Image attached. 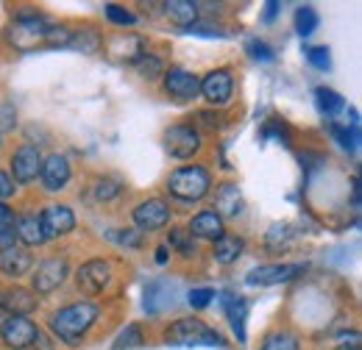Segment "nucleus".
Masks as SVG:
<instances>
[{
    "label": "nucleus",
    "mask_w": 362,
    "mask_h": 350,
    "mask_svg": "<svg viewBox=\"0 0 362 350\" xmlns=\"http://www.w3.org/2000/svg\"><path fill=\"white\" fill-rule=\"evenodd\" d=\"M95 320H98V306L90 301H81V303H70V306L53 311L47 325H50L56 339H62L64 345L73 348L87 337V331L95 325Z\"/></svg>",
    "instance_id": "f257e3e1"
},
{
    "label": "nucleus",
    "mask_w": 362,
    "mask_h": 350,
    "mask_svg": "<svg viewBox=\"0 0 362 350\" xmlns=\"http://www.w3.org/2000/svg\"><path fill=\"white\" fill-rule=\"evenodd\" d=\"M53 28V23L40 11H20L14 17V23L6 28V40L14 44L17 50H34V47H45L47 31Z\"/></svg>",
    "instance_id": "f03ea898"
},
{
    "label": "nucleus",
    "mask_w": 362,
    "mask_h": 350,
    "mask_svg": "<svg viewBox=\"0 0 362 350\" xmlns=\"http://www.w3.org/2000/svg\"><path fill=\"white\" fill-rule=\"evenodd\" d=\"M212 189V175L206 167L201 164H189V167H179L173 170L170 178H168V192L176 198V200H184V203H198L209 195Z\"/></svg>",
    "instance_id": "7ed1b4c3"
},
{
    "label": "nucleus",
    "mask_w": 362,
    "mask_h": 350,
    "mask_svg": "<svg viewBox=\"0 0 362 350\" xmlns=\"http://www.w3.org/2000/svg\"><path fill=\"white\" fill-rule=\"evenodd\" d=\"M165 342L173 348H198V345H223V337L198 317H181L165 331Z\"/></svg>",
    "instance_id": "20e7f679"
},
{
    "label": "nucleus",
    "mask_w": 362,
    "mask_h": 350,
    "mask_svg": "<svg viewBox=\"0 0 362 350\" xmlns=\"http://www.w3.org/2000/svg\"><path fill=\"white\" fill-rule=\"evenodd\" d=\"M0 339L8 350H28L40 339V328L28 317H6L0 322Z\"/></svg>",
    "instance_id": "39448f33"
},
{
    "label": "nucleus",
    "mask_w": 362,
    "mask_h": 350,
    "mask_svg": "<svg viewBox=\"0 0 362 350\" xmlns=\"http://www.w3.org/2000/svg\"><path fill=\"white\" fill-rule=\"evenodd\" d=\"M165 150L173 156V159H192L198 150H201V133L198 128L187 126V123H179V126H170L165 131Z\"/></svg>",
    "instance_id": "423d86ee"
},
{
    "label": "nucleus",
    "mask_w": 362,
    "mask_h": 350,
    "mask_svg": "<svg viewBox=\"0 0 362 350\" xmlns=\"http://www.w3.org/2000/svg\"><path fill=\"white\" fill-rule=\"evenodd\" d=\"M304 270H307V264H262L245 275V284L248 286H276V284H284V281L301 275Z\"/></svg>",
    "instance_id": "0eeeda50"
},
{
    "label": "nucleus",
    "mask_w": 362,
    "mask_h": 350,
    "mask_svg": "<svg viewBox=\"0 0 362 350\" xmlns=\"http://www.w3.org/2000/svg\"><path fill=\"white\" fill-rule=\"evenodd\" d=\"M134 222L139 228V234H151V231H159L170 222V206L162 200V198H148L142 203H136L134 209Z\"/></svg>",
    "instance_id": "6e6552de"
},
{
    "label": "nucleus",
    "mask_w": 362,
    "mask_h": 350,
    "mask_svg": "<svg viewBox=\"0 0 362 350\" xmlns=\"http://www.w3.org/2000/svg\"><path fill=\"white\" fill-rule=\"evenodd\" d=\"M67 270H70V267H67V259H59V256L45 259V262L37 267L34 278H31L34 295H50V292H56V289L64 284Z\"/></svg>",
    "instance_id": "1a4fd4ad"
},
{
    "label": "nucleus",
    "mask_w": 362,
    "mask_h": 350,
    "mask_svg": "<svg viewBox=\"0 0 362 350\" xmlns=\"http://www.w3.org/2000/svg\"><path fill=\"white\" fill-rule=\"evenodd\" d=\"M198 92H201V78L195 73H189L184 67H170L165 73V95L168 97H173L179 103H187V100L198 97Z\"/></svg>",
    "instance_id": "9d476101"
},
{
    "label": "nucleus",
    "mask_w": 362,
    "mask_h": 350,
    "mask_svg": "<svg viewBox=\"0 0 362 350\" xmlns=\"http://www.w3.org/2000/svg\"><path fill=\"white\" fill-rule=\"evenodd\" d=\"M40 167H42V153L37 145L31 142H23L14 156H11V173H14V181L17 183H31L37 175H40Z\"/></svg>",
    "instance_id": "9b49d317"
},
{
    "label": "nucleus",
    "mask_w": 362,
    "mask_h": 350,
    "mask_svg": "<svg viewBox=\"0 0 362 350\" xmlns=\"http://www.w3.org/2000/svg\"><path fill=\"white\" fill-rule=\"evenodd\" d=\"M109 281H112V267H109V262H103V259H90L87 264H81L78 272H76V284H78V289L84 295L103 292Z\"/></svg>",
    "instance_id": "f8f14e48"
},
{
    "label": "nucleus",
    "mask_w": 362,
    "mask_h": 350,
    "mask_svg": "<svg viewBox=\"0 0 362 350\" xmlns=\"http://www.w3.org/2000/svg\"><path fill=\"white\" fill-rule=\"evenodd\" d=\"M201 92L212 106H226L234 92V76L228 67H218L201 78Z\"/></svg>",
    "instance_id": "ddd939ff"
},
{
    "label": "nucleus",
    "mask_w": 362,
    "mask_h": 350,
    "mask_svg": "<svg viewBox=\"0 0 362 350\" xmlns=\"http://www.w3.org/2000/svg\"><path fill=\"white\" fill-rule=\"evenodd\" d=\"M176 295H179V286L170 278H156V281H151L145 286L142 306H145L148 314H162V311L176 306Z\"/></svg>",
    "instance_id": "4468645a"
},
{
    "label": "nucleus",
    "mask_w": 362,
    "mask_h": 350,
    "mask_svg": "<svg viewBox=\"0 0 362 350\" xmlns=\"http://www.w3.org/2000/svg\"><path fill=\"white\" fill-rule=\"evenodd\" d=\"M42 231H45V239H56V236H67L73 228H76V215L70 212V206H62V203H53L42 212Z\"/></svg>",
    "instance_id": "2eb2a0df"
},
{
    "label": "nucleus",
    "mask_w": 362,
    "mask_h": 350,
    "mask_svg": "<svg viewBox=\"0 0 362 350\" xmlns=\"http://www.w3.org/2000/svg\"><path fill=\"white\" fill-rule=\"evenodd\" d=\"M40 178H42V186H45L47 192H59V189H64L67 181H70V162H67V156H62V153H50L47 159H42Z\"/></svg>",
    "instance_id": "dca6fc26"
},
{
    "label": "nucleus",
    "mask_w": 362,
    "mask_h": 350,
    "mask_svg": "<svg viewBox=\"0 0 362 350\" xmlns=\"http://www.w3.org/2000/svg\"><path fill=\"white\" fill-rule=\"evenodd\" d=\"M109 53H112L115 61L136 64L145 56V40L136 37V34H115L109 40Z\"/></svg>",
    "instance_id": "f3484780"
},
{
    "label": "nucleus",
    "mask_w": 362,
    "mask_h": 350,
    "mask_svg": "<svg viewBox=\"0 0 362 350\" xmlns=\"http://www.w3.org/2000/svg\"><path fill=\"white\" fill-rule=\"evenodd\" d=\"M243 192L234 181H223L218 189H215V215L223 219V217H240L243 215Z\"/></svg>",
    "instance_id": "a211bd4d"
},
{
    "label": "nucleus",
    "mask_w": 362,
    "mask_h": 350,
    "mask_svg": "<svg viewBox=\"0 0 362 350\" xmlns=\"http://www.w3.org/2000/svg\"><path fill=\"white\" fill-rule=\"evenodd\" d=\"M187 234H189L192 239L198 236V239H212V242H215V239H221V236L226 234V228H223V219L218 217L215 212L206 209V212H198L195 217L189 219Z\"/></svg>",
    "instance_id": "6ab92c4d"
},
{
    "label": "nucleus",
    "mask_w": 362,
    "mask_h": 350,
    "mask_svg": "<svg viewBox=\"0 0 362 350\" xmlns=\"http://www.w3.org/2000/svg\"><path fill=\"white\" fill-rule=\"evenodd\" d=\"M34 308H37V295L31 289L14 286L3 292V311H8V317H28Z\"/></svg>",
    "instance_id": "aec40b11"
},
{
    "label": "nucleus",
    "mask_w": 362,
    "mask_h": 350,
    "mask_svg": "<svg viewBox=\"0 0 362 350\" xmlns=\"http://www.w3.org/2000/svg\"><path fill=\"white\" fill-rule=\"evenodd\" d=\"M223 311H226L228 322L237 334L240 342H245V320H248V301L234 295V292H223Z\"/></svg>",
    "instance_id": "412c9836"
},
{
    "label": "nucleus",
    "mask_w": 362,
    "mask_h": 350,
    "mask_svg": "<svg viewBox=\"0 0 362 350\" xmlns=\"http://www.w3.org/2000/svg\"><path fill=\"white\" fill-rule=\"evenodd\" d=\"M34 264V256L25 251V248H8L0 253V272L8 275V278H20L31 270Z\"/></svg>",
    "instance_id": "4be33fe9"
},
{
    "label": "nucleus",
    "mask_w": 362,
    "mask_h": 350,
    "mask_svg": "<svg viewBox=\"0 0 362 350\" xmlns=\"http://www.w3.org/2000/svg\"><path fill=\"white\" fill-rule=\"evenodd\" d=\"M14 234H17V239H20L23 245H28V248H37V245L45 242V231H42V222H40L37 215H23V217H17Z\"/></svg>",
    "instance_id": "5701e85b"
},
{
    "label": "nucleus",
    "mask_w": 362,
    "mask_h": 350,
    "mask_svg": "<svg viewBox=\"0 0 362 350\" xmlns=\"http://www.w3.org/2000/svg\"><path fill=\"white\" fill-rule=\"evenodd\" d=\"M243 251H245V242H243V236H234V234H223V236L215 239V245H212V256H215L218 264L237 262V259L243 256Z\"/></svg>",
    "instance_id": "b1692460"
},
{
    "label": "nucleus",
    "mask_w": 362,
    "mask_h": 350,
    "mask_svg": "<svg viewBox=\"0 0 362 350\" xmlns=\"http://www.w3.org/2000/svg\"><path fill=\"white\" fill-rule=\"evenodd\" d=\"M351 126H337V123H332L329 126V133L334 136V142L343 147V150H349V153H357V147H360V123H357V111H351Z\"/></svg>",
    "instance_id": "393cba45"
},
{
    "label": "nucleus",
    "mask_w": 362,
    "mask_h": 350,
    "mask_svg": "<svg viewBox=\"0 0 362 350\" xmlns=\"http://www.w3.org/2000/svg\"><path fill=\"white\" fill-rule=\"evenodd\" d=\"M165 14L170 17V23H176L181 28H189L192 23H198V3L170 0V3H165Z\"/></svg>",
    "instance_id": "a878e982"
},
{
    "label": "nucleus",
    "mask_w": 362,
    "mask_h": 350,
    "mask_svg": "<svg viewBox=\"0 0 362 350\" xmlns=\"http://www.w3.org/2000/svg\"><path fill=\"white\" fill-rule=\"evenodd\" d=\"M315 103H317V109H320V114H326V117H337V114L346 109V100L329 87L315 89Z\"/></svg>",
    "instance_id": "bb28decb"
},
{
    "label": "nucleus",
    "mask_w": 362,
    "mask_h": 350,
    "mask_svg": "<svg viewBox=\"0 0 362 350\" xmlns=\"http://www.w3.org/2000/svg\"><path fill=\"white\" fill-rule=\"evenodd\" d=\"M317 25H320V17H317V11L313 6H298L296 8V31H298V37L315 34Z\"/></svg>",
    "instance_id": "cd10ccee"
},
{
    "label": "nucleus",
    "mask_w": 362,
    "mask_h": 350,
    "mask_svg": "<svg viewBox=\"0 0 362 350\" xmlns=\"http://www.w3.org/2000/svg\"><path fill=\"white\" fill-rule=\"evenodd\" d=\"M100 34L98 31H92V28H84V31H73V40H70V47H76V50H81V53H98L100 50Z\"/></svg>",
    "instance_id": "c85d7f7f"
},
{
    "label": "nucleus",
    "mask_w": 362,
    "mask_h": 350,
    "mask_svg": "<svg viewBox=\"0 0 362 350\" xmlns=\"http://www.w3.org/2000/svg\"><path fill=\"white\" fill-rule=\"evenodd\" d=\"M259 350H298V339L290 331H273L265 337Z\"/></svg>",
    "instance_id": "c756f323"
},
{
    "label": "nucleus",
    "mask_w": 362,
    "mask_h": 350,
    "mask_svg": "<svg viewBox=\"0 0 362 350\" xmlns=\"http://www.w3.org/2000/svg\"><path fill=\"white\" fill-rule=\"evenodd\" d=\"M136 70H139V76L148 78V81H156L159 76H165V64H162V59L153 56V53H145V56L136 61Z\"/></svg>",
    "instance_id": "7c9ffc66"
},
{
    "label": "nucleus",
    "mask_w": 362,
    "mask_h": 350,
    "mask_svg": "<svg viewBox=\"0 0 362 350\" xmlns=\"http://www.w3.org/2000/svg\"><path fill=\"white\" fill-rule=\"evenodd\" d=\"M92 189H95V198L106 203V200H112V198H117V195L123 192V183H120L117 178L103 175V178H98V181H95V186H92Z\"/></svg>",
    "instance_id": "2f4dec72"
},
{
    "label": "nucleus",
    "mask_w": 362,
    "mask_h": 350,
    "mask_svg": "<svg viewBox=\"0 0 362 350\" xmlns=\"http://www.w3.org/2000/svg\"><path fill=\"white\" fill-rule=\"evenodd\" d=\"M170 248H176L184 259L195 256V239L187 234V228H170Z\"/></svg>",
    "instance_id": "473e14b6"
},
{
    "label": "nucleus",
    "mask_w": 362,
    "mask_h": 350,
    "mask_svg": "<svg viewBox=\"0 0 362 350\" xmlns=\"http://www.w3.org/2000/svg\"><path fill=\"white\" fill-rule=\"evenodd\" d=\"M142 342H145L142 328H139V325H126V328L120 331V337L115 339V348L112 350H132V348H139Z\"/></svg>",
    "instance_id": "72a5a7b5"
},
{
    "label": "nucleus",
    "mask_w": 362,
    "mask_h": 350,
    "mask_svg": "<svg viewBox=\"0 0 362 350\" xmlns=\"http://www.w3.org/2000/svg\"><path fill=\"white\" fill-rule=\"evenodd\" d=\"M265 245L268 251H281V248H290L293 245V231L287 225H273L265 236Z\"/></svg>",
    "instance_id": "f704fd0d"
},
{
    "label": "nucleus",
    "mask_w": 362,
    "mask_h": 350,
    "mask_svg": "<svg viewBox=\"0 0 362 350\" xmlns=\"http://www.w3.org/2000/svg\"><path fill=\"white\" fill-rule=\"evenodd\" d=\"M262 139H276V142H281V145H290V128L279 120V117H273L268 120L265 126H262Z\"/></svg>",
    "instance_id": "c9c22d12"
},
{
    "label": "nucleus",
    "mask_w": 362,
    "mask_h": 350,
    "mask_svg": "<svg viewBox=\"0 0 362 350\" xmlns=\"http://www.w3.org/2000/svg\"><path fill=\"white\" fill-rule=\"evenodd\" d=\"M106 17H109V23H115V25H134L136 23L134 11H129L126 6H117V3H109V6H106Z\"/></svg>",
    "instance_id": "e433bc0d"
},
{
    "label": "nucleus",
    "mask_w": 362,
    "mask_h": 350,
    "mask_svg": "<svg viewBox=\"0 0 362 350\" xmlns=\"http://www.w3.org/2000/svg\"><path fill=\"white\" fill-rule=\"evenodd\" d=\"M304 53H307V59H310V64H313L315 70H332V56H329V47H326V44L307 47Z\"/></svg>",
    "instance_id": "4c0bfd02"
},
{
    "label": "nucleus",
    "mask_w": 362,
    "mask_h": 350,
    "mask_svg": "<svg viewBox=\"0 0 362 350\" xmlns=\"http://www.w3.org/2000/svg\"><path fill=\"white\" fill-rule=\"evenodd\" d=\"M245 50H248V56H251L254 61H273V59H276L273 47L268 42H262V40H248V42H245Z\"/></svg>",
    "instance_id": "58836bf2"
},
{
    "label": "nucleus",
    "mask_w": 362,
    "mask_h": 350,
    "mask_svg": "<svg viewBox=\"0 0 362 350\" xmlns=\"http://www.w3.org/2000/svg\"><path fill=\"white\" fill-rule=\"evenodd\" d=\"M112 239L126 248H142V234L136 228H117V231H112Z\"/></svg>",
    "instance_id": "ea45409f"
},
{
    "label": "nucleus",
    "mask_w": 362,
    "mask_h": 350,
    "mask_svg": "<svg viewBox=\"0 0 362 350\" xmlns=\"http://www.w3.org/2000/svg\"><path fill=\"white\" fill-rule=\"evenodd\" d=\"M212 298H215V289L212 286H198V289H192L187 295V303L192 308H206L212 303Z\"/></svg>",
    "instance_id": "a19ab883"
},
{
    "label": "nucleus",
    "mask_w": 362,
    "mask_h": 350,
    "mask_svg": "<svg viewBox=\"0 0 362 350\" xmlns=\"http://www.w3.org/2000/svg\"><path fill=\"white\" fill-rule=\"evenodd\" d=\"M187 34H195V37H228L221 25H212V23H192L187 28Z\"/></svg>",
    "instance_id": "79ce46f5"
},
{
    "label": "nucleus",
    "mask_w": 362,
    "mask_h": 350,
    "mask_svg": "<svg viewBox=\"0 0 362 350\" xmlns=\"http://www.w3.org/2000/svg\"><path fill=\"white\" fill-rule=\"evenodd\" d=\"M17 126V114H14V106L11 103H0V131L6 128H14Z\"/></svg>",
    "instance_id": "37998d69"
},
{
    "label": "nucleus",
    "mask_w": 362,
    "mask_h": 350,
    "mask_svg": "<svg viewBox=\"0 0 362 350\" xmlns=\"http://www.w3.org/2000/svg\"><path fill=\"white\" fill-rule=\"evenodd\" d=\"M14 242H17L14 225H0V253L8 251V248H14Z\"/></svg>",
    "instance_id": "c03bdc74"
},
{
    "label": "nucleus",
    "mask_w": 362,
    "mask_h": 350,
    "mask_svg": "<svg viewBox=\"0 0 362 350\" xmlns=\"http://www.w3.org/2000/svg\"><path fill=\"white\" fill-rule=\"evenodd\" d=\"M14 189H17V186H14V181H11L6 173H0V200L11 198V195H14Z\"/></svg>",
    "instance_id": "a18cd8bd"
},
{
    "label": "nucleus",
    "mask_w": 362,
    "mask_h": 350,
    "mask_svg": "<svg viewBox=\"0 0 362 350\" xmlns=\"http://www.w3.org/2000/svg\"><path fill=\"white\" fill-rule=\"evenodd\" d=\"M0 225H14V212L3 200H0Z\"/></svg>",
    "instance_id": "49530a36"
},
{
    "label": "nucleus",
    "mask_w": 362,
    "mask_h": 350,
    "mask_svg": "<svg viewBox=\"0 0 362 350\" xmlns=\"http://www.w3.org/2000/svg\"><path fill=\"white\" fill-rule=\"evenodd\" d=\"M198 117H201V120H204V126H209V128L221 126V123H218V120H221V114H215V111H201Z\"/></svg>",
    "instance_id": "de8ad7c7"
},
{
    "label": "nucleus",
    "mask_w": 362,
    "mask_h": 350,
    "mask_svg": "<svg viewBox=\"0 0 362 350\" xmlns=\"http://www.w3.org/2000/svg\"><path fill=\"white\" fill-rule=\"evenodd\" d=\"M279 8H281V6H279L276 0H271V3L265 6V17H262V20H265V23H273V20H276V14H279Z\"/></svg>",
    "instance_id": "09e8293b"
},
{
    "label": "nucleus",
    "mask_w": 362,
    "mask_h": 350,
    "mask_svg": "<svg viewBox=\"0 0 362 350\" xmlns=\"http://www.w3.org/2000/svg\"><path fill=\"white\" fill-rule=\"evenodd\" d=\"M351 198H354V209H360V178H351Z\"/></svg>",
    "instance_id": "8fccbe9b"
},
{
    "label": "nucleus",
    "mask_w": 362,
    "mask_h": 350,
    "mask_svg": "<svg viewBox=\"0 0 362 350\" xmlns=\"http://www.w3.org/2000/svg\"><path fill=\"white\" fill-rule=\"evenodd\" d=\"M168 259H170V248H156V264H168Z\"/></svg>",
    "instance_id": "3c124183"
},
{
    "label": "nucleus",
    "mask_w": 362,
    "mask_h": 350,
    "mask_svg": "<svg viewBox=\"0 0 362 350\" xmlns=\"http://www.w3.org/2000/svg\"><path fill=\"white\" fill-rule=\"evenodd\" d=\"M0 311H3V292H0Z\"/></svg>",
    "instance_id": "603ef678"
},
{
    "label": "nucleus",
    "mask_w": 362,
    "mask_h": 350,
    "mask_svg": "<svg viewBox=\"0 0 362 350\" xmlns=\"http://www.w3.org/2000/svg\"><path fill=\"white\" fill-rule=\"evenodd\" d=\"M0 145H3V133H0Z\"/></svg>",
    "instance_id": "864d4df0"
}]
</instances>
